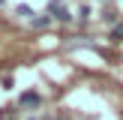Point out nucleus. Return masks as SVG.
Instances as JSON below:
<instances>
[{
    "mask_svg": "<svg viewBox=\"0 0 123 120\" xmlns=\"http://www.w3.org/2000/svg\"><path fill=\"white\" fill-rule=\"evenodd\" d=\"M48 21H51L48 15H45V18H33V27H48Z\"/></svg>",
    "mask_w": 123,
    "mask_h": 120,
    "instance_id": "obj_4",
    "label": "nucleus"
},
{
    "mask_svg": "<svg viewBox=\"0 0 123 120\" xmlns=\"http://www.w3.org/2000/svg\"><path fill=\"white\" fill-rule=\"evenodd\" d=\"M0 3H3V0H0Z\"/></svg>",
    "mask_w": 123,
    "mask_h": 120,
    "instance_id": "obj_6",
    "label": "nucleus"
},
{
    "mask_svg": "<svg viewBox=\"0 0 123 120\" xmlns=\"http://www.w3.org/2000/svg\"><path fill=\"white\" fill-rule=\"evenodd\" d=\"M42 102V96L39 93H21V105H27V108H36Z\"/></svg>",
    "mask_w": 123,
    "mask_h": 120,
    "instance_id": "obj_2",
    "label": "nucleus"
},
{
    "mask_svg": "<svg viewBox=\"0 0 123 120\" xmlns=\"http://www.w3.org/2000/svg\"><path fill=\"white\" fill-rule=\"evenodd\" d=\"M111 36H114V39H117V36H123V24H120V27H114V33H111Z\"/></svg>",
    "mask_w": 123,
    "mask_h": 120,
    "instance_id": "obj_5",
    "label": "nucleus"
},
{
    "mask_svg": "<svg viewBox=\"0 0 123 120\" xmlns=\"http://www.w3.org/2000/svg\"><path fill=\"white\" fill-rule=\"evenodd\" d=\"M48 15H51V18H57V21H69V18H72L60 0H51V6H48Z\"/></svg>",
    "mask_w": 123,
    "mask_h": 120,
    "instance_id": "obj_1",
    "label": "nucleus"
},
{
    "mask_svg": "<svg viewBox=\"0 0 123 120\" xmlns=\"http://www.w3.org/2000/svg\"><path fill=\"white\" fill-rule=\"evenodd\" d=\"M15 12H18V15H21V18H33V9H30V6H24V3L18 6Z\"/></svg>",
    "mask_w": 123,
    "mask_h": 120,
    "instance_id": "obj_3",
    "label": "nucleus"
}]
</instances>
